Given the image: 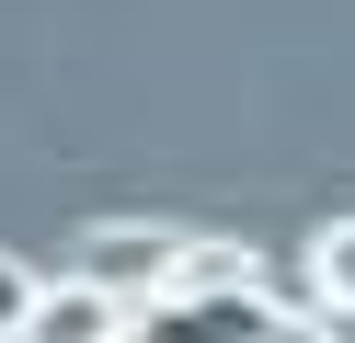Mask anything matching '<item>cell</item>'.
<instances>
[{"label":"cell","instance_id":"obj_1","mask_svg":"<svg viewBox=\"0 0 355 343\" xmlns=\"http://www.w3.org/2000/svg\"><path fill=\"white\" fill-rule=\"evenodd\" d=\"M286 320H298V309H286L275 286H252V263H241V252L207 240V263H195L172 297L126 309V343H263V332H286Z\"/></svg>","mask_w":355,"mask_h":343},{"label":"cell","instance_id":"obj_2","mask_svg":"<svg viewBox=\"0 0 355 343\" xmlns=\"http://www.w3.org/2000/svg\"><path fill=\"white\" fill-rule=\"evenodd\" d=\"M195 263H207V240H184V229H161V218H115V229H92V240H80V286H103L115 309L172 297Z\"/></svg>","mask_w":355,"mask_h":343},{"label":"cell","instance_id":"obj_3","mask_svg":"<svg viewBox=\"0 0 355 343\" xmlns=\"http://www.w3.org/2000/svg\"><path fill=\"white\" fill-rule=\"evenodd\" d=\"M12 343H126V309H115L103 286H80V274H69V286H35V309H24V332H12Z\"/></svg>","mask_w":355,"mask_h":343},{"label":"cell","instance_id":"obj_4","mask_svg":"<svg viewBox=\"0 0 355 343\" xmlns=\"http://www.w3.org/2000/svg\"><path fill=\"white\" fill-rule=\"evenodd\" d=\"M309 286H321L332 309H355V218H332L321 240H309Z\"/></svg>","mask_w":355,"mask_h":343},{"label":"cell","instance_id":"obj_5","mask_svg":"<svg viewBox=\"0 0 355 343\" xmlns=\"http://www.w3.org/2000/svg\"><path fill=\"white\" fill-rule=\"evenodd\" d=\"M24 309H35V274H24V252H0V343L24 332Z\"/></svg>","mask_w":355,"mask_h":343},{"label":"cell","instance_id":"obj_6","mask_svg":"<svg viewBox=\"0 0 355 343\" xmlns=\"http://www.w3.org/2000/svg\"><path fill=\"white\" fill-rule=\"evenodd\" d=\"M263 343H321V332H309V320H286V332H263Z\"/></svg>","mask_w":355,"mask_h":343}]
</instances>
